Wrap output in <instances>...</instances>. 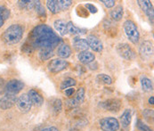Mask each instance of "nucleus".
I'll return each mask as SVG.
<instances>
[{
    "label": "nucleus",
    "instance_id": "a211bd4d",
    "mask_svg": "<svg viewBox=\"0 0 154 131\" xmlns=\"http://www.w3.org/2000/svg\"><path fill=\"white\" fill-rule=\"evenodd\" d=\"M70 54H71V49H70V46L68 44H62V45H60L58 46L57 55L61 58L65 60L66 58L70 56Z\"/></svg>",
    "mask_w": 154,
    "mask_h": 131
},
{
    "label": "nucleus",
    "instance_id": "7c9ffc66",
    "mask_svg": "<svg viewBox=\"0 0 154 131\" xmlns=\"http://www.w3.org/2000/svg\"><path fill=\"white\" fill-rule=\"evenodd\" d=\"M53 108L54 111L56 112V113H59L61 112V111L63 110V103L60 99H55L53 103Z\"/></svg>",
    "mask_w": 154,
    "mask_h": 131
},
{
    "label": "nucleus",
    "instance_id": "423d86ee",
    "mask_svg": "<svg viewBox=\"0 0 154 131\" xmlns=\"http://www.w3.org/2000/svg\"><path fill=\"white\" fill-rule=\"evenodd\" d=\"M117 51L121 57H123L127 60H133L135 57L134 51L133 50L132 47L128 44L122 43L118 45Z\"/></svg>",
    "mask_w": 154,
    "mask_h": 131
},
{
    "label": "nucleus",
    "instance_id": "412c9836",
    "mask_svg": "<svg viewBox=\"0 0 154 131\" xmlns=\"http://www.w3.org/2000/svg\"><path fill=\"white\" fill-rule=\"evenodd\" d=\"M67 31L70 33L71 35H83L87 32L86 30L76 27L71 22L67 23Z\"/></svg>",
    "mask_w": 154,
    "mask_h": 131
},
{
    "label": "nucleus",
    "instance_id": "393cba45",
    "mask_svg": "<svg viewBox=\"0 0 154 131\" xmlns=\"http://www.w3.org/2000/svg\"><path fill=\"white\" fill-rule=\"evenodd\" d=\"M10 17V11L4 5H0V28L4 25L5 20L9 19Z\"/></svg>",
    "mask_w": 154,
    "mask_h": 131
},
{
    "label": "nucleus",
    "instance_id": "7ed1b4c3",
    "mask_svg": "<svg viewBox=\"0 0 154 131\" xmlns=\"http://www.w3.org/2000/svg\"><path fill=\"white\" fill-rule=\"evenodd\" d=\"M123 25H124V30L128 39L133 44L138 43L139 39H140V34H139V31L135 23L131 20H128L124 22Z\"/></svg>",
    "mask_w": 154,
    "mask_h": 131
},
{
    "label": "nucleus",
    "instance_id": "39448f33",
    "mask_svg": "<svg viewBox=\"0 0 154 131\" xmlns=\"http://www.w3.org/2000/svg\"><path fill=\"white\" fill-rule=\"evenodd\" d=\"M85 100V89L83 87L79 88L77 92H75L74 96L72 98H69L66 101L68 106L71 108H76L79 106Z\"/></svg>",
    "mask_w": 154,
    "mask_h": 131
},
{
    "label": "nucleus",
    "instance_id": "0eeeda50",
    "mask_svg": "<svg viewBox=\"0 0 154 131\" xmlns=\"http://www.w3.org/2000/svg\"><path fill=\"white\" fill-rule=\"evenodd\" d=\"M48 70L51 72L58 73L69 67V63L64 59H54L48 64Z\"/></svg>",
    "mask_w": 154,
    "mask_h": 131
},
{
    "label": "nucleus",
    "instance_id": "f03ea898",
    "mask_svg": "<svg viewBox=\"0 0 154 131\" xmlns=\"http://www.w3.org/2000/svg\"><path fill=\"white\" fill-rule=\"evenodd\" d=\"M23 28L19 24H13L8 27L2 35V39L8 45H14L21 41L23 36Z\"/></svg>",
    "mask_w": 154,
    "mask_h": 131
},
{
    "label": "nucleus",
    "instance_id": "9d476101",
    "mask_svg": "<svg viewBox=\"0 0 154 131\" xmlns=\"http://www.w3.org/2000/svg\"><path fill=\"white\" fill-rule=\"evenodd\" d=\"M100 106L103 109L112 111V112H116L121 107V101L119 99L117 98H113V99H108L104 102L100 103Z\"/></svg>",
    "mask_w": 154,
    "mask_h": 131
},
{
    "label": "nucleus",
    "instance_id": "f257e3e1",
    "mask_svg": "<svg viewBox=\"0 0 154 131\" xmlns=\"http://www.w3.org/2000/svg\"><path fill=\"white\" fill-rule=\"evenodd\" d=\"M29 48L53 49L61 42V39L49 26L41 24L33 29L29 36Z\"/></svg>",
    "mask_w": 154,
    "mask_h": 131
},
{
    "label": "nucleus",
    "instance_id": "e433bc0d",
    "mask_svg": "<svg viewBox=\"0 0 154 131\" xmlns=\"http://www.w3.org/2000/svg\"><path fill=\"white\" fill-rule=\"evenodd\" d=\"M41 131H59L58 129H56L55 127H49V128H45Z\"/></svg>",
    "mask_w": 154,
    "mask_h": 131
},
{
    "label": "nucleus",
    "instance_id": "cd10ccee",
    "mask_svg": "<svg viewBox=\"0 0 154 131\" xmlns=\"http://www.w3.org/2000/svg\"><path fill=\"white\" fill-rule=\"evenodd\" d=\"M97 80H98V81H100L103 84H106V85H110L112 83V79L109 75H106V74H99L97 76Z\"/></svg>",
    "mask_w": 154,
    "mask_h": 131
},
{
    "label": "nucleus",
    "instance_id": "4c0bfd02",
    "mask_svg": "<svg viewBox=\"0 0 154 131\" xmlns=\"http://www.w3.org/2000/svg\"><path fill=\"white\" fill-rule=\"evenodd\" d=\"M149 104H152V105H153L154 104V97L153 96H151V97H150V99H149Z\"/></svg>",
    "mask_w": 154,
    "mask_h": 131
},
{
    "label": "nucleus",
    "instance_id": "a878e982",
    "mask_svg": "<svg viewBox=\"0 0 154 131\" xmlns=\"http://www.w3.org/2000/svg\"><path fill=\"white\" fill-rule=\"evenodd\" d=\"M54 55L53 49H40L39 51V57L41 60H48Z\"/></svg>",
    "mask_w": 154,
    "mask_h": 131
},
{
    "label": "nucleus",
    "instance_id": "72a5a7b5",
    "mask_svg": "<svg viewBox=\"0 0 154 131\" xmlns=\"http://www.w3.org/2000/svg\"><path fill=\"white\" fill-rule=\"evenodd\" d=\"M86 8L88 9V11H89L91 14H96L97 13V8L94 5H92V4H87L86 5Z\"/></svg>",
    "mask_w": 154,
    "mask_h": 131
},
{
    "label": "nucleus",
    "instance_id": "f3484780",
    "mask_svg": "<svg viewBox=\"0 0 154 131\" xmlns=\"http://www.w3.org/2000/svg\"><path fill=\"white\" fill-rule=\"evenodd\" d=\"M131 120H132V112H131V110H125L124 112L122 113L121 117H120V123L122 125V128H124V129L128 128L129 125H130V123H131Z\"/></svg>",
    "mask_w": 154,
    "mask_h": 131
},
{
    "label": "nucleus",
    "instance_id": "c756f323",
    "mask_svg": "<svg viewBox=\"0 0 154 131\" xmlns=\"http://www.w3.org/2000/svg\"><path fill=\"white\" fill-rule=\"evenodd\" d=\"M58 4H59V7H60V11H65L71 5L72 1L63 0V1H58Z\"/></svg>",
    "mask_w": 154,
    "mask_h": 131
},
{
    "label": "nucleus",
    "instance_id": "f704fd0d",
    "mask_svg": "<svg viewBox=\"0 0 154 131\" xmlns=\"http://www.w3.org/2000/svg\"><path fill=\"white\" fill-rule=\"evenodd\" d=\"M102 3L104 4V5L107 7V8H110L112 6L115 5V1L114 0H102Z\"/></svg>",
    "mask_w": 154,
    "mask_h": 131
},
{
    "label": "nucleus",
    "instance_id": "20e7f679",
    "mask_svg": "<svg viewBox=\"0 0 154 131\" xmlns=\"http://www.w3.org/2000/svg\"><path fill=\"white\" fill-rule=\"evenodd\" d=\"M100 128L103 131H117L119 129V122L116 118L105 117L100 120Z\"/></svg>",
    "mask_w": 154,
    "mask_h": 131
},
{
    "label": "nucleus",
    "instance_id": "4be33fe9",
    "mask_svg": "<svg viewBox=\"0 0 154 131\" xmlns=\"http://www.w3.org/2000/svg\"><path fill=\"white\" fill-rule=\"evenodd\" d=\"M123 7L121 5H118L116 6L111 12H110V17L114 20V21H120L121 18L123 17Z\"/></svg>",
    "mask_w": 154,
    "mask_h": 131
},
{
    "label": "nucleus",
    "instance_id": "c85d7f7f",
    "mask_svg": "<svg viewBox=\"0 0 154 131\" xmlns=\"http://www.w3.org/2000/svg\"><path fill=\"white\" fill-rule=\"evenodd\" d=\"M37 1H19L18 4L22 8H26V9H31L35 7Z\"/></svg>",
    "mask_w": 154,
    "mask_h": 131
},
{
    "label": "nucleus",
    "instance_id": "2eb2a0df",
    "mask_svg": "<svg viewBox=\"0 0 154 131\" xmlns=\"http://www.w3.org/2000/svg\"><path fill=\"white\" fill-rule=\"evenodd\" d=\"M28 95L32 103V104L36 105V106H41L44 103V99L42 97V95L36 90L34 89H31L29 91L28 93Z\"/></svg>",
    "mask_w": 154,
    "mask_h": 131
},
{
    "label": "nucleus",
    "instance_id": "bb28decb",
    "mask_svg": "<svg viewBox=\"0 0 154 131\" xmlns=\"http://www.w3.org/2000/svg\"><path fill=\"white\" fill-rule=\"evenodd\" d=\"M76 84H77V82H76V80H75L74 79L68 78V79L64 80L62 82V84H61V89L64 90V89H67V88L74 87Z\"/></svg>",
    "mask_w": 154,
    "mask_h": 131
},
{
    "label": "nucleus",
    "instance_id": "473e14b6",
    "mask_svg": "<svg viewBox=\"0 0 154 131\" xmlns=\"http://www.w3.org/2000/svg\"><path fill=\"white\" fill-rule=\"evenodd\" d=\"M137 128H138V129L140 131H152L147 125H145L142 120H138L137 121Z\"/></svg>",
    "mask_w": 154,
    "mask_h": 131
},
{
    "label": "nucleus",
    "instance_id": "1a4fd4ad",
    "mask_svg": "<svg viewBox=\"0 0 154 131\" xmlns=\"http://www.w3.org/2000/svg\"><path fill=\"white\" fill-rule=\"evenodd\" d=\"M16 105L18 109L20 110L23 113L29 112L31 107H32V103L28 95V94H22V95L19 96V98L16 101Z\"/></svg>",
    "mask_w": 154,
    "mask_h": 131
},
{
    "label": "nucleus",
    "instance_id": "4468645a",
    "mask_svg": "<svg viewBox=\"0 0 154 131\" xmlns=\"http://www.w3.org/2000/svg\"><path fill=\"white\" fill-rule=\"evenodd\" d=\"M87 42L88 44V46L94 52H102L103 49V42L99 38H97L94 35H89L87 39Z\"/></svg>",
    "mask_w": 154,
    "mask_h": 131
},
{
    "label": "nucleus",
    "instance_id": "b1692460",
    "mask_svg": "<svg viewBox=\"0 0 154 131\" xmlns=\"http://www.w3.org/2000/svg\"><path fill=\"white\" fill-rule=\"evenodd\" d=\"M46 6L48 8V10L55 14H58L60 12V7H59V4H58V1H55V0H48L46 1Z\"/></svg>",
    "mask_w": 154,
    "mask_h": 131
},
{
    "label": "nucleus",
    "instance_id": "5701e85b",
    "mask_svg": "<svg viewBox=\"0 0 154 131\" xmlns=\"http://www.w3.org/2000/svg\"><path fill=\"white\" fill-rule=\"evenodd\" d=\"M141 86L143 91L145 92H151L153 90V85H152V81L146 78V77H143L141 79Z\"/></svg>",
    "mask_w": 154,
    "mask_h": 131
},
{
    "label": "nucleus",
    "instance_id": "ddd939ff",
    "mask_svg": "<svg viewBox=\"0 0 154 131\" xmlns=\"http://www.w3.org/2000/svg\"><path fill=\"white\" fill-rule=\"evenodd\" d=\"M24 87V83L18 80H12L6 84V93L12 94V95H16L19 92H21Z\"/></svg>",
    "mask_w": 154,
    "mask_h": 131
},
{
    "label": "nucleus",
    "instance_id": "6e6552de",
    "mask_svg": "<svg viewBox=\"0 0 154 131\" xmlns=\"http://www.w3.org/2000/svg\"><path fill=\"white\" fill-rule=\"evenodd\" d=\"M139 54L143 60H149L153 55V45L151 41L145 40L139 47Z\"/></svg>",
    "mask_w": 154,
    "mask_h": 131
},
{
    "label": "nucleus",
    "instance_id": "c9c22d12",
    "mask_svg": "<svg viewBox=\"0 0 154 131\" xmlns=\"http://www.w3.org/2000/svg\"><path fill=\"white\" fill-rule=\"evenodd\" d=\"M73 94H75V88L69 87V88L65 89V95H66L67 96H71Z\"/></svg>",
    "mask_w": 154,
    "mask_h": 131
},
{
    "label": "nucleus",
    "instance_id": "f8f14e48",
    "mask_svg": "<svg viewBox=\"0 0 154 131\" xmlns=\"http://www.w3.org/2000/svg\"><path fill=\"white\" fill-rule=\"evenodd\" d=\"M137 3H138L139 6L141 7V9L143 10V12L147 15V17L151 21L152 24H153L154 12L153 5H152V2L146 1V0H139V1H137Z\"/></svg>",
    "mask_w": 154,
    "mask_h": 131
},
{
    "label": "nucleus",
    "instance_id": "9b49d317",
    "mask_svg": "<svg viewBox=\"0 0 154 131\" xmlns=\"http://www.w3.org/2000/svg\"><path fill=\"white\" fill-rule=\"evenodd\" d=\"M16 101L17 98L15 95L6 93L0 99V108L3 110L10 109L16 104Z\"/></svg>",
    "mask_w": 154,
    "mask_h": 131
},
{
    "label": "nucleus",
    "instance_id": "2f4dec72",
    "mask_svg": "<svg viewBox=\"0 0 154 131\" xmlns=\"http://www.w3.org/2000/svg\"><path fill=\"white\" fill-rule=\"evenodd\" d=\"M35 8H36L37 13H38L39 15L45 16V8L42 6V5L40 4V2H39V1H37V2H36Z\"/></svg>",
    "mask_w": 154,
    "mask_h": 131
},
{
    "label": "nucleus",
    "instance_id": "6ab92c4d",
    "mask_svg": "<svg viewBox=\"0 0 154 131\" xmlns=\"http://www.w3.org/2000/svg\"><path fill=\"white\" fill-rule=\"evenodd\" d=\"M73 45L75 47V49L79 50V51H88L89 48L88 44L87 42V39H80V38H75L73 40Z\"/></svg>",
    "mask_w": 154,
    "mask_h": 131
},
{
    "label": "nucleus",
    "instance_id": "aec40b11",
    "mask_svg": "<svg viewBox=\"0 0 154 131\" xmlns=\"http://www.w3.org/2000/svg\"><path fill=\"white\" fill-rule=\"evenodd\" d=\"M54 27L62 36H64L68 33L67 31V23L63 20H56L54 22Z\"/></svg>",
    "mask_w": 154,
    "mask_h": 131
},
{
    "label": "nucleus",
    "instance_id": "dca6fc26",
    "mask_svg": "<svg viewBox=\"0 0 154 131\" xmlns=\"http://www.w3.org/2000/svg\"><path fill=\"white\" fill-rule=\"evenodd\" d=\"M78 58L79 60V62L83 64H89L91 63H93L95 59V56L94 54H92L91 52L88 51H83L80 52L78 55Z\"/></svg>",
    "mask_w": 154,
    "mask_h": 131
}]
</instances>
